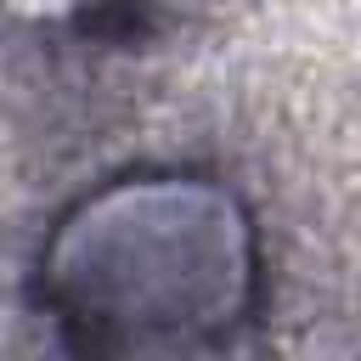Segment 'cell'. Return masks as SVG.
<instances>
[{
  "label": "cell",
  "instance_id": "obj_1",
  "mask_svg": "<svg viewBox=\"0 0 361 361\" xmlns=\"http://www.w3.org/2000/svg\"><path fill=\"white\" fill-rule=\"evenodd\" d=\"M248 276V231L231 197L186 180L85 197L45 254L51 310L96 361L226 333Z\"/></svg>",
  "mask_w": 361,
  "mask_h": 361
}]
</instances>
